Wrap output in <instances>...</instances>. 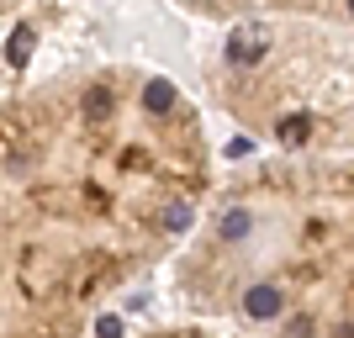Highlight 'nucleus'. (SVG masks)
<instances>
[{
  "instance_id": "423d86ee",
  "label": "nucleus",
  "mask_w": 354,
  "mask_h": 338,
  "mask_svg": "<svg viewBox=\"0 0 354 338\" xmlns=\"http://www.w3.org/2000/svg\"><path fill=\"white\" fill-rule=\"evenodd\" d=\"M143 338H238V333H222V328H207V323H169V328H153Z\"/></svg>"
},
{
  "instance_id": "39448f33",
  "label": "nucleus",
  "mask_w": 354,
  "mask_h": 338,
  "mask_svg": "<svg viewBox=\"0 0 354 338\" xmlns=\"http://www.w3.org/2000/svg\"><path fill=\"white\" fill-rule=\"evenodd\" d=\"M180 11L201 16V21H233V16H265V11H286V16H323V21H344L349 27V0H175Z\"/></svg>"
},
{
  "instance_id": "f257e3e1",
  "label": "nucleus",
  "mask_w": 354,
  "mask_h": 338,
  "mask_svg": "<svg viewBox=\"0 0 354 338\" xmlns=\"http://www.w3.org/2000/svg\"><path fill=\"white\" fill-rule=\"evenodd\" d=\"M212 185L207 117L143 64L0 90V338H90Z\"/></svg>"
},
{
  "instance_id": "f03ea898",
  "label": "nucleus",
  "mask_w": 354,
  "mask_h": 338,
  "mask_svg": "<svg viewBox=\"0 0 354 338\" xmlns=\"http://www.w3.org/2000/svg\"><path fill=\"white\" fill-rule=\"evenodd\" d=\"M349 153H270L212 175L169 270L175 307L238 338H349Z\"/></svg>"
},
{
  "instance_id": "7ed1b4c3",
  "label": "nucleus",
  "mask_w": 354,
  "mask_h": 338,
  "mask_svg": "<svg viewBox=\"0 0 354 338\" xmlns=\"http://www.w3.org/2000/svg\"><path fill=\"white\" fill-rule=\"evenodd\" d=\"M201 59L222 117L275 153H349V27L323 16H233Z\"/></svg>"
},
{
  "instance_id": "20e7f679",
  "label": "nucleus",
  "mask_w": 354,
  "mask_h": 338,
  "mask_svg": "<svg viewBox=\"0 0 354 338\" xmlns=\"http://www.w3.org/2000/svg\"><path fill=\"white\" fill-rule=\"evenodd\" d=\"M80 0H0V90L80 64Z\"/></svg>"
}]
</instances>
